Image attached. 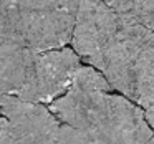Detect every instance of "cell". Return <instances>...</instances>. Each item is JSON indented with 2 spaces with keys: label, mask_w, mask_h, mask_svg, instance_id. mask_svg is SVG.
Here are the masks:
<instances>
[{
  "label": "cell",
  "mask_w": 154,
  "mask_h": 144,
  "mask_svg": "<svg viewBox=\"0 0 154 144\" xmlns=\"http://www.w3.org/2000/svg\"><path fill=\"white\" fill-rule=\"evenodd\" d=\"M33 53L20 43H0V98L18 96L25 88Z\"/></svg>",
  "instance_id": "obj_6"
},
{
  "label": "cell",
  "mask_w": 154,
  "mask_h": 144,
  "mask_svg": "<svg viewBox=\"0 0 154 144\" xmlns=\"http://www.w3.org/2000/svg\"><path fill=\"white\" fill-rule=\"evenodd\" d=\"M60 119L42 103L0 98V144H60Z\"/></svg>",
  "instance_id": "obj_3"
},
{
  "label": "cell",
  "mask_w": 154,
  "mask_h": 144,
  "mask_svg": "<svg viewBox=\"0 0 154 144\" xmlns=\"http://www.w3.org/2000/svg\"><path fill=\"white\" fill-rule=\"evenodd\" d=\"M78 0H0V14L17 43L32 51L70 43Z\"/></svg>",
  "instance_id": "obj_2"
},
{
  "label": "cell",
  "mask_w": 154,
  "mask_h": 144,
  "mask_svg": "<svg viewBox=\"0 0 154 144\" xmlns=\"http://www.w3.org/2000/svg\"><path fill=\"white\" fill-rule=\"evenodd\" d=\"M58 142L60 144H103L101 141L68 126V124H60V133H58Z\"/></svg>",
  "instance_id": "obj_8"
},
{
  "label": "cell",
  "mask_w": 154,
  "mask_h": 144,
  "mask_svg": "<svg viewBox=\"0 0 154 144\" xmlns=\"http://www.w3.org/2000/svg\"><path fill=\"white\" fill-rule=\"evenodd\" d=\"M143 111H144V116H146V121L149 123V126L154 127V98L151 100V103Z\"/></svg>",
  "instance_id": "obj_10"
},
{
  "label": "cell",
  "mask_w": 154,
  "mask_h": 144,
  "mask_svg": "<svg viewBox=\"0 0 154 144\" xmlns=\"http://www.w3.org/2000/svg\"><path fill=\"white\" fill-rule=\"evenodd\" d=\"M154 98V30L139 51L133 70V93L131 101L144 108Z\"/></svg>",
  "instance_id": "obj_7"
},
{
  "label": "cell",
  "mask_w": 154,
  "mask_h": 144,
  "mask_svg": "<svg viewBox=\"0 0 154 144\" xmlns=\"http://www.w3.org/2000/svg\"><path fill=\"white\" fill-rule=\"evenodd\" d=\"M5 41H12V43H17V41L14 40V37H12L10 30H8L7 22L4 20V17H2V14H0V43H5Z\"/></svg>",
  "instance_id": "obj_9"
},
{
  "label": "cell",
  "mask_w": 154,
  "mask_h": 144,
  "mask_svg": "<svg viewBox=\"0 0 154 144\" xmlns=\"http://www.w3.org/2000/svg\"><path fill=\"white\" fill-rule=\"evenodd\" d=\"M118 14L103 0H78L70 43L80 60L98 68L118 30Z\"/></svg>",
  "instance_id": "obj_5"
},
{
  "label": "cell",
  "mask_w": 154,
  "mask_h": 144,
  "mask_svg": "<svg viewBox=\"0 0 154 144\" xmlns=\"http://www.w3.org/2000/svg\"><path fill=\"white\" fill-rule=\"evenodd\" d=\"M48 108L61 124L103 144H144L154 134L143 108L124 94L113 93L103 73L91 65H80L68 90Z\"/></svg>",
  "instance_id": "obj_1"
},
{
  "label": "cell",
  "mask_w": 154,
  "mask_h": 144,
  "mask_svg": "<svg viewBox=\"0 0 154 144\" xmlns=\"http://www.w3.org/2000/svg\"><path fill=\"white\" fill-rule=\"evenodd\" d=\"M144 144H154V134H152V136H151V137H149V139H147Z\"/></svg>",
  "instance_id": "obj_11"
},
{
  "label": "cell",
  "mask_w": 154,
  "mask_h": 144,
  "mask_svg": "<svg viewBox=\"0 0 154 144\" xmlns=\"http://www.w3.org/2000/svg\"><path fill=\"white\" fill-rule=\"evenodd\" d=\"M80 65L81 60L73 48L35 51L25 88L17 98L50 104L68 90Z\"/></svg>",
  "instance_id": "obj_4"
}]
</instances>
